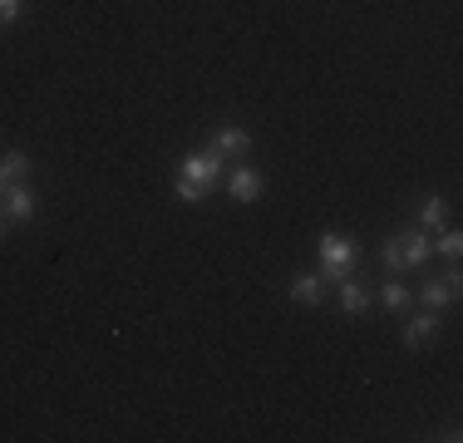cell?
I'll use <instances>...</instances> for the list:
<instances>
[{"label": "cell", "instance_id": "6da1fadb", "mask_svg": "<svg viewBox=\"0 0 463 443\" xmlns=\"http://www.w3.org/2000/svg\"><path fill=\"white\" fill-rule=\"evenodd\" d=\"M429 257H434V231H424V227H404V231H394V237L380 241L384 276L419 271V266H429Z\"/></svg>", "mask_w": 463, "mask_h": 443}, {"label": "cell", "instance_id": "277c9868", "mask_svg": "<svg viewBox=\"0 0 463 443\" xmlns=\"http://www.w3.org/2000/svg\"><path fill=\"white\" fill-rule=\"evenodd\" d=\"M222 153H213V148H193L183 158V168H178V177H187V183H197V187H207L213 193L217 187V177H222Z\"/></svg>", "mask_w": 463, "mask_h": 443}, {"label": "cell", "instance_id": "5b68a950", "mask_svg": "<svg viewBox=\"0 0 463 443\" xmlns=\"http://www.w3.org/2000/svg\"><path fill=\"white\" fill-rule=\"evenodd\" d=\"M439 330H444V316H439V310H419V316H410L404 320V330H400V345L404 350H424L429 340H439Z\"/></svg>", "mask_w": 463, "mask_h": 443}, {"label": "cell", "instance_id": "e0dca14e", "mask_svg": "<svg viewBox=\"0 0 463 443\" xmlns=\"http://www.w3.org/2000/svg\"><path fill=\"white\" fill-rule=\"evenodd\" d=\"M0 241H5V222H0Z\"/></svg>", "mask_w": 463, "mask_h": 443}, {"label": "cell", "instance_id": "ac0fdd59", "mask_svg": "<svg viewBox=\"0 0 463 443\" xmlns=\"http://www.w3.org/2000/svg\"><path fill=\"white\" fill-rule=\"evenodd\" d=\"M0 193H5V177H0Z\"/></svg>", "mask_w": 463, "mask_h": 443}, {"label": "cell", "instance_id": "8fae6325", "mask_svg": "<svg viewBox=\"0 0 463 443\" xmlns=\"http://www.w3.org/2000/svg\"><path fill=\"white\" fill-rule=\"evenodd\" d=\"M380 306L390 310V316H404V310H414V291L404 281H384L380 286Z\"/></svg>", "mask_w": 463, "mask_h": 443}, {"label": "cell", "instance_id": "9a60e30c", "mask_svg": "<svg viewBox=\"0 0 463 443\" xmlns=\"http://www.w3.org/2000/svg\"><path fill=\"white\" fill-rule=\"evenodd\" d=\"M173 197H178V203H187V207H197V203H207V187H197V183H187V177H178V183H173Z\"/></svg>", "mask_w": 463, "mask_h": 443}, {"label": "cell", "instance_id": "9c48e42d", "mask_svg": "<svg viewBox=\"0 0 463 443\" xmlns=\"http://www.w3.org/2000/svg\"><path fill=\"white\" fill-rule=\"evenodd\" d=\"M213 153H222V158H247V153H251V133L237 128V124H222L213 133Z\"/></svg>", "mask_w": 463, "mask_h": 443}, {"label": "cell", "instance_id": "5bb4252c", "mask_svg": "<svg viewBox=\"0 0 463 443\" xmlns=\"http://www.w3.org/2000/svg\"><path fill=\"white\" fill-rule=\"evenodd\" d=\"M434 251H439L444 261H458V251H463V231H458V227H449V222H444V227L434 231Z\"/></svg>", "mask_w": 463, "mask_h": 443}, {"label": "cell", "instance_id": "ba28073f", "mask_svg": "<svg viewBox=\"0 0 463 443\" xmlns=\"http://www.w3.org/2000/svg\"><path fill=\"white\" fill-rule=\"evenodd\" d=\"M335 301H340L345 316H365V310L374 306V291L360 281V276H340V281H335Z\"/></svg>", "mask_w": 463, "mask_h": 443}, {"label": "cell", "instance_id": "4fadbf2b", "mask_svg": "<svg viewBox=\"0 0 463 443\" xmlns=\"http://www.w3.org/2000/svg\"><path fill=\"white\" fill-rule=\"evenodd\" d=\"M449 222V207H444V197H424V203H419V222L414 227H424V231H439Z\"/></svg>", "mask_w": 463, "mask_h": 443}, {"label": "cell", "instance_id": "7c38bea8", "mask_svg": "<svg viewBox=\"0 0 463 443\" xmlns=\"http://www.w3.org/2000/svg\"><path fill=\"white\" fill-rule=\"evenodd\" d=\"M30 168H35V163H30V153H20V148L0 153V177H5V183H25Z\"/></svg>", "mask_w": 463, "mask_h": 443}, {"label": "cell", "instance_id": "7a4b0ae2", "mask_svg": "<svg viewBox=\"0 0 463 443\" xmlns=\"http://www.w3.org/2000/svg\"><path fill=\"white\" fill-rule=\"evenodd\" d=\"M316 257H321V276H326V286H335L340 276L355 271L360 247L345 237V231H321V237H316Z\"/></svg>", "mask_w": 463, "mask_h": 443}, {"label": "cell", "instance_id": "52a82bcc", "mask_svg": "<svg viewBox=\"0 0 463 443\" xmlns=\"http://www.w3.org/2000/svg\"><path fill=\"white\" fill-rule=\"evenodd\" d=\"M261 187H267V183H261V173L247 168V163H237V168L227 173V193H232V203H237V207H251L261 197Z\"/></svg>", "mask_w": 463, "mask_h": 443}, {"label": "cell", "instance_id": "8992f818", "mask_svg": "<svg viewBox=\"0 0 463 443\" xmlns=\"http://www.w3.org/2000/svg\"><path fill=\"white\" fill-rule=\"evenodd\" d=\"M0 207H5L10 222H30V217L40 212V193L30 187V177H25V183H5V193H0Z\"/></svg>", "mask_w": 463, "mask_h": 443}, {"label": "cell", "instance_id": "3957f363", "mask_svg": "<svg viewBox=\"0 0 463 443\" xmlns=\"http://www.w3.org/2000/svg\"><path fill=\"white\" fill-rule=\"evenodd\" d=\"M414 306L419 310H439V316H444L449 306H458V271H454V266H449V276H434V281L419 286Z\"/></svg>", "mask_w": 463, "mask_h": 443}, {"label": "cell", "instance_id": "30bf717a", "mask_svg": "<svg viewBox=\"0 0 463 443\" xmlns=\"http://www.w3.org/2000/svg\"><path fill=\"white\" fill-rule=\"evenodd\" d=\"M291 301L296 306H321L326 301V276L321 271H296L291 276Z\"/></svg>", "mask_w": 463, "mask_h": 443}, {"label": "cell", "instance_id": "2e32d148", "mask_svg": "<svg viewBox=\"0 0 463 443\" xmlns=\"http://www.w3.org/2000/svg\"><path fill=\"white\" fill-rule=\"evenodd\" d=\"M20 10H25V0H0V30H10L20 20Z\"/></svg>", "mask_w": 463, "mask_h": 443}]
</instances>
